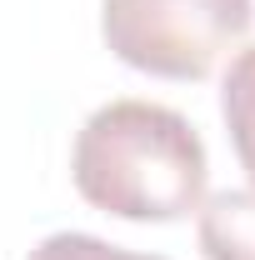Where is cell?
<instances>
[{"label":"cell","instance_id":"cell-1","mask_svg":"<svg viewBox=\"0 0 255 260\" xmlns=\"http://www.w3.org/2000/svg\"><path fill=\"white\" fill-rule=\"evenodd\" d=\"M75 190L120 220H180L205 200V145L195 125L155 100H110L80 125Z\"/></svg>","mask_w":255,"mask_h":260},{"label":"cell","instance_id":"cell-4","mask_svg":"<svg viewBox=\"0 0 255 260\" xmlns=\"http://www.w3.org/2000/svg\"><path fill=\"white\" fill-rule=\"evenodd\" d=\"M220 110H225V130H230L235 160L250 175V190H255V45H245L230 60L225 85H220Z\"/></svg>","mask_w":255,"mask_h":260},{"label":"cell","instance_id":"cell-2","mask_svg":"<svg viewBox=\"0 0 255 260\" xmlns=\"http://www.w3.org/2000/svg\"><path fill=\"white\" fill-rule=\"evenodd\" d=\"M250 0H105L100 35L130 65L160 80H205L250 30Z\"/></svg>","mask_w":255,"mask_h":260},{"label":"cell","instance_id":"cell-5","mask_svg":"<svg viewBox=\"0 0 255 260\" xmlns=\"http://www.w3.org/2000/svg\"><path fill=\"white\" fill-rule=\"evenodd\" d=\"M25 260H160V255H135V250H120V245H105L100 235L60 230V235H45Z\"/></svg>","mask_w":255,"mask_h":260},{"label":"cell","instance_id":"cell-3","mask_svg":"<svg viewBox=\"0 0 255 260\" xmlns=\"http://www.w3.org/2000/svg\"><path fill=\"white\" fill-rule=\"evenodd\" d=\"M205 260H255V190H220L200 200Z\"/></svg>","mask_w":255,"mask_h":260}]
</instances>
